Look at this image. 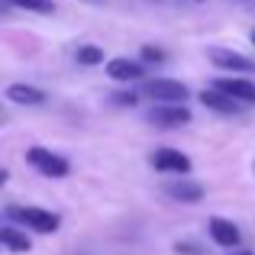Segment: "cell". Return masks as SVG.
Returning <instances> with one entry per match:
<instances>
[{"instance_id":"obj_1","label":"cell","mask_w":255,"mask_h":255,"mask_svg":"<svg viewBox=\"0 0 255 255\" xmlns=\"http://www.w3.org/2000/svg\"><path fill=\"white\" fill-rule=\"evenodd\" d=\"M10 213L13 220H19V223L26 226V230H36V233H55L58 226H62V217L58 213H52V210H42V207H10Z\"/></svg>"},{"instance_id":"obj_2","label":"cell","mask_w":255,"mask_h":255,"mask_svg":"<svg viewBox=\"0 0 255 255\" xmlns=\"http://www.w3.org/2000/svg\"><path fill=\"white\" fill-rule=\"evenodd\" d=\"M26 162H29L39 174H45V178H65V174L71 171V165L65 162L58 152H49V149H42V145L26 149Z\"/></svg>"},{"instance_id":"obj_3","label":"cell","mask_w":255,"mask_h":255,"mask_svg":"<svg viewBox=\"0 0 255 255\" xmlns=\"http://www.w3.org/2000/svg\"><path fill=\"white\" fill-rule=\"evenodd\" d=\"M149 123L158 129H174V126L191 123V110L184 104H158L149 110Z\"/></svg>"},{"instance_id":"obj_4","label":"cell","mask_w":255,"mask_h":255,"mask_svg":"<svg viewBox=\"0 0 255 255\" xmlns=\"http://www.w3.org/2000/svg\"><path fill=\"white\" fill-rule=\"evenodd\" d=\"M152 168L162 174H191V158L178 149H155L152 152Z\"/></svg>"},{"instance_id":"obj_5","label":"cell","mask_w":255,"mask_h":255,"mask_svg":"<svg viewBox=\"0 0 255 255\" xmlns=\"http://www.w3.org/2000/svg\"><path fill=\"white\" fill-rule=\"evenodd\" d=\"M145 94L158 104H184L187 100V87L181 81H171V78H155V81L145 84Z\"/></svg>"},{"instance_id":"obj_6","label":"cell","mask_w":255,"mask_h":255,"mask_svg":"<svg viewBox=\"0 0 255 255\" xmlns=\"http://www.w3.org/2000/svg\"><path fill=\"white\" fill-rule=\"evenodd\" d=\"M210 62L217 65V68L223 71H239V75H249V71H255V62L246 55H239V52H230V49H210Z\"/></svg>"},{"instance_id":"obj_7","label":"cell","mask_w":255,"mask_h":255,"mask_svg":"<svg viewBox=\"0 0 255 255\" xmlns=\"http://www.w3.org/2000/svg\"><path fill=\"white\" fill-rule=\"evenodd\" d=\"M165 191H168V197H171V200H181V204H197V200L204 197V187H200L197 181L184 178V174L171 178L168 184H165Z\"/></svg>"},{"instance_id":"obj_8","label":"cell","mask_w":255,"mask_h":255,"mask_svg":"<svg viewBox=\"0 0 255 255\" xmlns=\"http://www.w3.org/2000/svg\"><path fill=\"white\" fill-rule=\"evenodd\" d=\"M207 233H210V239L217 246H223V249L239 246V230H236V223H233V220H226V217H210Z\"/></svg>"},{"instance_id":"obj_9","label":"cell","mask_w":255,"mask_h":255,"mask_svg":"<svg viewBox=\"0 0 255 255\" xmlns=\"http://www.w3.org/2000/svg\"><path fill=\"white\" fill-rule=\"evenodd\" d=\"M200 104H204L207 110L226 113V117H233V113L243 110V104H239L236 97H230L226 91H220V87H213V91H204V94H200Z\"/></svg>"},{"instance_id":"obj_10","label":"cell","mask_w":255,"mask_h":255,"mask_svg":"<svg viewBox=\"0 0 255 255\" xmlns=\"http://www.w3.org/2000/svg\"><path fill=\"white\" fill-rule=\"evenodd\" d=\"M107 78H110V81H120V84L139 81V78H142V65L129 62V58H110V62H107Z\"/></svg>"},{"instance_id":"obj_11","label":"cell","mask_w":255,"mask_h":255,"mask_svg":"<svg viewBox=\"0 0 255 255\" xmlns=\"http://www.w3.org/2000/svg\"><path fill=\"white\" fill-rule=\"evenodd\" d=\"M213 87H220V91H226L230 97H236L239 104H255V84L246 81V78H220Z\"/></svg>"},{"instance_id":"obj_12","label":"cell","mask_w":255,"mask_h":255,"mask_svg":"<svg viewBox=\"0 0 255 255\" xmlns=\"http://www.w3.org/2000/svg\"><path fill=\"white\" fill-rule=\"evenodd\" d=\"M6 100L26 104V107H39V104H45V91H39L32 84H10L6 87Z\"/></svg>"},{"instance_id":"obj_13","label":"cell","mask_w":255,"mask_h":255,"mask_svg":"<svg viewBox=\"0 0 255 255\" xmlns=\"http://www.w3.org/2000/svg\"><path fill=\"white\" fill-rule=\"evenodd\" d=\"M0 243H3L6 252H29L32 249L29 236H26L23 230H16V226H3V230H0Z\"/></svg>"},{"instance_id":"obj_14","label":"cell","mask_w":255,"mask_h":255,"mask_svg":"<svg viewBox=\"0 0 255 255\" xmlns=\"http://www.w3.org/2000/svg\"><path fill=\"white\" fill-rule=\"evenodd\" d=\"M78 65H100L104 62V49H97V45H81V49L75 52Z\"/></svg>"},{"instance_id":"obj_15","label":"cell","mask_w":255,"mask_h":255,"mask_svg":"<svg viewBox=\"0 0 255 255\" xmlns=\"http://www.w3.org/2000/svg\"><path fill=\"white\" fill-rule=\"evenodd\" d=\"M6 3L19 6V10H32V13H52V10H55L52 0H6Z\"/></svg>"},{"instance_id":"obj_16","label":"cell","mask_w":255,"mask_h":255,"mask_svg":"<svg viewBox=\"0 0 255 255\" xmlns=\"http://www.w3.org/2000/svg\"><path fill=\"white\" fill-rule=\"evenodd\" d=\"M142 58H145V62H155V65H158V62H162L165 55H162V52L155 49V45H145V49H142Z\"/></svg>"},{"instance_id":"obj_17","label":"cell","mask_w":255,"mask_h":255,"mask_svg":"<svg viewBox=\"0 0 255 255\" xmlns=\"http://www.w3.org/2000/svg\"><path fill=\"white\" fill-rule=\"evenodd\" d=\"M113 100H117L120 107H136V100H139V97H136V94L129 91V94H117V97H113Z\"/></svg>"},{"instance_id":"obj_18","label":"cell","mask_w":255,"mask_h":255,"mask_svg":"<svg viewBox=\"0 0 255 255\" xmlns=\"http://www.w3.org/2000/svg\"><path fill=\"white\" fill-rule=\"evenodd\" d=\"M236 255H255V252H236Z\"/></svg>"},{"instance_id":"obj_19","label":"cell","mask_w":255,"mask_h":255,"mask_svg":"<svg viewBox=\"0 0 255 255\" xmlns=\"http://www.w3.org/2000/svg\"><path fill=\"white\" fill-rule=\"evenodd\" d=\"M252 42H255V32H252Z\"/></svg>"},{"instance_id":"obj_20","label":"cell","mask_w":255,"mask_h":255,"mask_svg":"<svg viewBox=\"0 0 255 255\" xmlns=\"http://www.w3.org/2000/svg\"><path fill=\"white\" fill-rule=\"evenodd\" d=\"M194 3H200V0H194Z\"/></svg>"}]
</instances>
